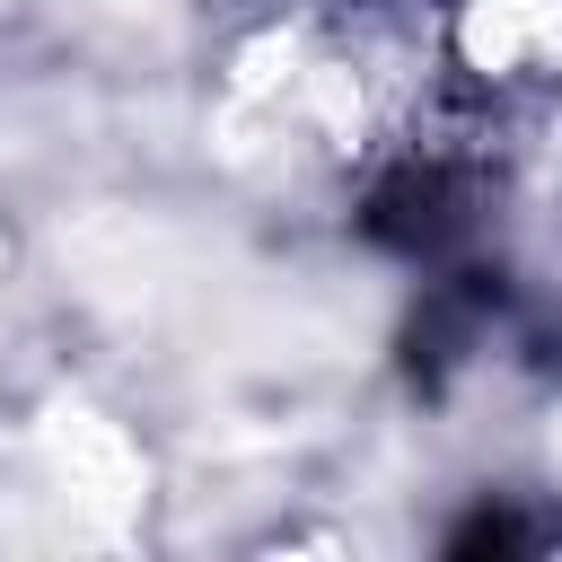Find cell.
Returning a JSON list of instances; mask_svg holds the SVG:
<instances>
[{
	"label": "cell",
	"mask_w": 562,
	"mask_h": 562,
	"mask_svg": "<svg viewBox=\"0 0 562 562\" xmlns=\"http://www.w3.org/2000/svg\"><path fill=\"white\" fill-rule=\"evenodd\" d=\"M527 544H536V527H527L518 509H474V518L448 536L457 562H474V553H527Z\"/></svg>",
	"instance_id": "2"
},
{
	"label": "cell",
	"mask_w": 562,
	"mask_h": 562,
	"mask_svg": "<svg viewBox=\"0 0 562 562\" xmlns=\"http://www.w3.org/2000/svg\"><path fill=\"white\" fill-rule=\"evenodd\" d=\"M457 220H465V211H457V176H448V167H430V158L395 167V176L369 193V211H360V228H369L378 246H404V255L448 246V228H457Z\"/></svg>",
	"instance_id": "1"
}]
</instances>
